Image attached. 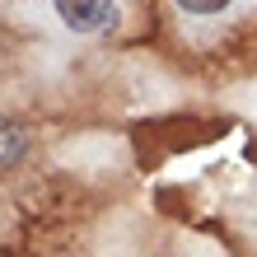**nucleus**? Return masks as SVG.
Masks as SVG:
<instances>
[{"instance_id": "nucleus-3", "label": "nucleus", "mask_w": 257, "mask_h": 257, "mask_svg": "<svg viewBox=\"0 0 257 257\" xmlns=\"http://www.w3.org/2000/svg\"><path fill=\"white\" fill-rule=\"evenodd\" d=\"M19 150H24V131L14 122H0V164H10Z\"/></svg>"}, {"instance_id": "nucleus-1", "label": "nucleus", "mask_w": 257, "mask_h": 257, "mask_svg": "<svg viewBox=\"0 0 257 257\" xmlns=\"http://www.w3.org/2000/svg\"><path fill=\"white\" fill-rule=\"evenodd\" d=\"M56 19H61L70 33L80 38H94V33H108L122 19V0H52Z\"/></svg>"}, {"instance_id": "nucleus-2", "label": "nucleus", "mask_w": 257, "mask_h": 257, "mask_svg": "<svg viewBox=\"0 0 257 257\" xmlns=\"http://www.w3.org/2000/svg\"><path fill=\"white\" fill-rule=\"evenodd\" d=\"M169 5L183 14V19H192V24H215V19L238 10V0H169Z\"/></svg>"}]
</instances>
